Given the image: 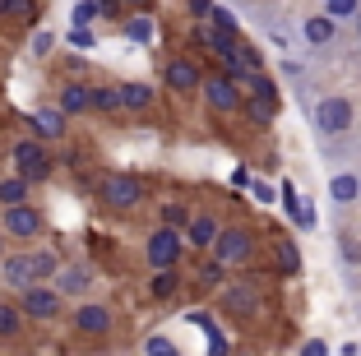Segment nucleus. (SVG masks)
<instances>
[{"label":"nucleus","instance_id":"f257e3e1","mask_svg":"<svg viewBox=\"0 0 361 356\" xmlns=\"http://www.w3.org/2000/svg\"><path fill=\"white\" fill-rule=\"evenodd\" d=\"M139 204H149V180L135 171H106L97 180V209L106 213H135Z\"/></svg>","mask_w":361,"mask_h":356},{"label":"nucleus","instance_id":"f03ea898","mask_svg":"<svg viewBox=\"0 0 361 356\" xmlns=\"http://www.w3.org/2000/svg\"><path fill=\"white\" fill-rule=\"evenodd\" d=\"M306 111H310V125H315V135L324 139V144H338V139L352 130V121H357L352 102H348V97H338V93H329V97H319V102H310Z\"/></svg>","mask_w":361,"mask_h":356},{"label":"nucleus","instance_id":"7ed1b4c3","mask_svg":"<svg viewBox=\"0 0 361 356\" xmlns=\"http://www.w3.org/2000/svg\"><path fill=\"white\" fill-rule=\"evenodd\" d=\"M10 167H14V176H23L28 185H47V180L56 176V157L47 153V144L42 139H19V144L10 148Z\"/></svg>","mask_w":361,"mask_h":356},{"label":"nucleus","instance_id":"20e7f679","mask_svg":"<svg viewBox=\"0 0 361 356\" xmlns=\"http://www.w3.org/2000/svg\"><path fill=\"white\" fill-rule=\"evenodd\" d=\"M0 231H5V241H19V250H32V241H42V231H47V213L37 204L0 209Z\"/></svg>","mask_w":361,"mask_h":356},{"label":"nucleus","instance_id":"39448f33","mask_svg":"<svg viewBox=\"0 0 361 356\" xmlns=\"http://www.w3.org/2000/svg\"><path fill=\"white\" fill-rule=\"evenodd\" d=\"M14 301H19L23 319H32V324H56V319H65V296L56 292L51 283H32V287H23Z\"/></svg>","mask_w":361,"mask_h":356},{"label":"nucleus","instance_id":"423d86ee","mask_svg":"<svg viewBox=\"0 0 361 356\" xmlns=\"http://www.w3.org/2000/svg\"><path fill=\"white\" fill-rule=\"evenodd\" d=\"M218 305H223V314H232V319H255V314L264 310V296H259L255 278H227V283L218 287Z\"/></svg>","mask_w":361,"mask_h":356},{"label":"nucleus","instance_id":"0eeeda50","mask_svg":"<svg viewBox=\"0 0 361 356\" xmlns=\"http://www.w3.org/2000/svg\"><path fill=\"white\" fill-rule=\"evenodd\" d=\"M180 259H185V236L171 227H153L149 236H144V264H149V273L158 269H180Z\"/></svg>","mask_w":361,"mask_h":356},{"label":"nucleus","instance_id":"6e6552de","mask_svg":"<svg viewBox=\"0 0 361 356\" xmlns=\"http://www.w3.org/2000/svg\"><path fill=\"white\" fill-rule=\"evenodd\" d=\"M255 250H259L255 231L236 222V227H223V231H218V241H213V250H209V254H213V259H223L227 269H241V264L255 259Z\"/></svg>","mask_w":361,"mask_h":356},{"label":"nucleus","instance_id":"1a4fd4ad","mask_svg":"<svg viewBox=\"0 0 361 356\" xmlns=\"http://www.w3.org/2000/svg\"><path fill=\"white\" fill-rule=\"evenodd\" d=\"M70 329H75L79 338H106L116 329V310L106 301H79L75 310H70Z\"/></svg>","mask_w":361,"mask_h":356},{"label":"nucleus","instance_id":"9d476101","mask_svg":"<svg viewBox=\"0 0 361 356\" xmlns=\"http://www.w3.org/2000/svg\"><path fill=\"white\" fill-rule=\"evenodd\" d=\"M51 287L65 296V301H88L93 287H97V269L84 264V259H70V264H61V273L51 278Z\"/></svg>","mask_w":361,"mask_h":356},{"label":"nucleus","instance_id":"9b49d317","mask_svg":"<svg viewBox=\"0 0 361 356\" xmlns=\"http://www.w3.org/2000/svg\"><path fill=\"white\" fill-rule=\"evenodd\" d=\"M200 97H204V106H209L213 116H232V111H241V102H245L241 84H232L227 74H213V79H204Z\"/></svg>","mask_w":361,"mask_h":356},{"label":"nucleus","instance_id":"f8f14e48","mask_svg":"<svg viewBox=\"0 0 361 356\" xmlns=\"http://www.w3.org/2000/svg\"><path fill=\"white\" fill-rule=\"evenodd\" d=\"M162 88H167V93H180V97L200 93L204 88L200 65H195L190 56H167V65H162Z\"/></svg>","mask_w":361,"mask_h":356},{"label":"nucleus","instance_id":"ddd939ff","mask_svg":"<svg viewBox=\"0 0 361 356\" xmlns=\"http://www.w3.org/2000/svg\"><path fill=\"white\" fill-rule=\"evenodd\" d=\"M278 209H283L287 218H292V227H297V231H315V227H319L315 204H310L306 195H301V190L292 185V180H278Z\"/></svg>","mask_w":361,"mask_h":356},{"label":"nucleus","instance_id":"4468645a","mask_svg":"<svg viewBox=\"0 0 361 356\" xmlns=\"http://www.w3.org/2000/svg\"><path fill=\"white\" fill-rule=\"evenodd\" d=\"M28 130H32V139H42V144H61V139L70 135V116H65L56 102H47V106H32V116H28Z\"/></svg>","mask_w":361,"mask_h":356},{"label":"nucleus","instance_id":"2eb2a0df","mask_svg":"<svg viewBox=\"0 0 361 356\" xmlns=\"http://www.w3.org/2000/svg\"><path fill=\"white\" fill-rule=\"evenodd\" d=\"M338 28H343V23H334L324 10L301 14V42H306V47H315V51H324V47H334V42H338Z\"/></svg>","mask_w":361,"mask_h":356},{"label":"nucleus","instance_id":"dca6fc26","mask_svg":"<svg viewBox=\"0 0 361 356\" xmlns=\"http://www.w3.org/2000/svg\"><path fill=\"white\" fill-rule=\"evenodd\" d=\"M218 231H223V222L213 218V213H195V218H190V227L180 231V236H185V250L209 254V250H213V241H218Z\"/></svg>","mask_w":361,"mask_h":356},{"label":"nucleus","instance_id":"f3484780","mask_svg":"<svg viewBox=\"0 0 361 356\" xmlns=\"http://www.w3.org/2000/svg\"><path fill=\"white\" fill-rule=\"evenodd\" d=\"M116 88H121V111H130V116L153 111V102H158V88L149 79H130V84H116Z\"/></svg>","mask_w":361,"mask_h":356},{"label":"nucleus","instance_id":"a211bd4d","mask_svg":"<svg viewBox=\"0 0 361 356\" xmlns=\"http://www.w3.org/2000/svg\"><path fill=\"white\" fill-rule=\"evenodd\" d=\"M0 283L10 287V292L32 287V259H28V250H10L5 259H0Z\"/></svg>","mask_w":361,"mask_h":356},{"label":"nucleus","instance_id":"6ab92c4d","mask_svg":"<svg viewBox=\"0 0 361 356\" xmlns=\"http://www.w3.org/2000/svg\"><path fill=\"white\" fill-rule=\"evenodd\" d=\"M329 204H334V209H352V204H361V176L352 167H343V171L329 176Z\"/></svg>","mask_w":361,"mask_h":356},{"label":"nucleus","instance_id":"aec40b11","mask_svg":"<svg viewBox=\"0 0 361 356\" xmlns=\"http://www.w3.org/2000/svg\"><path fill=\"white\" fill-rule=\"evenodd\" d=\"M180 287H185V273L180 269H158V273H149L144 292H149V301H176Z\"/></svg>","mask_w":361,"mask_h":356},{"label":"nucleus","instance_id":"412c9836","mask_svg":"<svg viewBox=\"0 0 361 356\" xmlns=\"http://www.w3.org/2000/svg\"><path fill=\"white\" fill-rule=\"evenodd\" d=\"M56 106H61L70 121H75V116H88V84H79V79H65V84L56 88Z\"/></svg>","mask_w":361,"mask_h":356},{"label":"nucleus","instance_id":"4be33fe9","mask_svg":"<svg viewBox=\"0 0 361 356\" xmlns=\"http://www.w3.org/2000/svg\"><path fill=\"white\" fill-rule=\"evenodd\" d=\"M28 259H32V283H51L56 273H61V264H65L56 245H32Z\"/></svg>","mask_w":361,"mask_h":356},{"label":"nucleus","instance_id":"5701e85b","mask_svg":"<svg viewBox=\"0 0 361 356\" xmlns=\"http://www.w3.org/2000/svg\"><path fill=\"white\" fill-rule=\"evenodd\" d=\"M121 37L135 42V47H153V37H158L153 14H126V19H121Z\"/></svg>","mask_w":361,"mask_h":356},{"label":"nucleus","instance_id":"b1692460","mask_svg":"<svg viewBox=\"0 0 361 356\" xmlns=\"http://www.w3.org/2000/svg\"><path fill=\"white\" fill-rule=\"evenodd\" d=\"M88 111H97V116H116L121 111V88L116 84H88Z\"/></svg>","mask_w":361,"mask_h":356},{"label":"nucleus","instance_id":"393cba45","mask_svg":"<svg viewBox=\"0 0 361 356\" xmlns=\"http://www.w3.org/2000/svg\"><path fill=\"white\" fill-rule=\"evenodd\" d=\"M195 218V209L185 200H162L158 204V227H171V231H185Z\"/></svg>","mask_w":361,"mask_h":356},{"label":"nucleus","instance_id":"a878e982","mask_svg":"<svg viewBox=\"0 0 361 356\" xmlns=\"http://www.w3.org/2000/svg\"><path fill=\"white\" fill-rule=\"evenodd\" d=\"M227 278H232V269H227L223 259H213V254H204V259L195 264V283L209 287V292H218V287H223Z\"/></svg>","mask_w":361,"mask_h":356},{"label":"nucleus","instance_id":"bb28decb","mask_svg":"<svg viewBox=\"0 0 361 356\" xmlns=\"http://www.w3.org/2000/svg\"><path fill=\"white\" fill-rule=\"evenodd\" d=\"M19 204H32V185L23 176H0V209H19Z\"/></svg>","mask_w":361,"mask_h":356},{"label":"nucleus","instance_id":"cd10ccee","mask_svg":"<svg viewBox=\"0 0 361 356\" xmlns=\"http://www.w3.org/2000/svg\"><path fill=\"white\" fill-rule=\"evenodd\" d=\"M23 324H28V319H23L19 301H5V296H0V343H14V338L23 333Z\"/></svg>","mask_w":361,"mask_h":356},{"label":"nucleus","instance_id":"c85d7f7f","mask_svg":"<svg viewBox=\"0 0 361 356\" xmlns=\"http://www.w3.org/2000/svg\"><path fill=\"white\" fill-rule=\"evenodd\" d=\"M274 254H278V273L283 278H297L301 273V245L287 236V241H274Z\"/></svg>","mask_w":361,"mask_h":356},{"label":"nucleus","instance_id":"c756f323","mask_svg":"<svg viewBox=\"0 0 361 356\" xmlns=\"http://www.w3.org/2000/svg\"><path fill=\"white\" fill-rule=\"evenodd\" d=\"M204 23H209L213 32H227V37H241V23H236V10H227V5H213V14H209Z\"/></svg>","mask_w":361,"mask_h":356},{"label":"nucleus","instance_id":"7c9ffc66","mask_svg":"<svg viewBox=\"0 0 361 356\" xmlns=\"http://www.w3.org/2000/svg\"><path fill=\"white\" fill-rule=\"evenodd\" d=\"M319 10L329 14L334 23H357V14H361V0H324Z\"/></svg>","mask_w":361,"mask_h":356},{"label":"nucleus","instance_id":"2f4dec72","mask_svg":"<svg viewBox=\"0 0 361 356\" xmlns=\"http://www.w3.org/2000/svg\"><path fill=\"white\" fill-rule=\"evenodd\" d=\"M245 88H250V93H245V97H259V102L278 106V84H274V79H269V74H250V79H245Z\"/></svg>","mask_w":361,"mask_h":356},{"label":"nucleus","instance_id":"473e14b6","mask_svg":"<svg viewBox=\"0 0 361 356\" xmlns=\"http://www.w3.org/2000/svg\"><path fill=\"white\" fill-rule=\"evenodd\" d=\"M10 5V19L23 28H37V0H5Z\"/></svg>","mask_w":361,"mask_h":356},{"label":"nucleus","instance_id":"72a5a7b5","mask_svg":"<svg viewBox=\"0 0 361 356\" xmlns=\"http://www.w3.org/2000/svg\"><path fill=\"white\" fill-rule=\"evenodd\" d=\"M144 356H180V347H176V338H167V333H149L144 338Z\"/></svg>","mask_w":361,"mask_h":356},{"label":"nucleus","instance_id":"f704fd0d","mask_svg":"<svg viewBox=\"0 0 361 356\" xmlns=\"http://www.w3.org/2000/svg\"><path fill=\"white\" fill-rule=\"evenodd\" d=\"M97 19H102L97 14V0H79L75 10H70V28H93Z\"/></svg>","mask_w":361,"mask_h":356},{"label":"nucleus","instance_id":"c9c22d12","mask_svg":"<svg viewBox=\"0 0 361 356\" xmlns=\"http://www.w3.org/2000/svg\"><path fill=\"white\" fill-rule=\"evenodd\" d=\"M338 254L348 269H361V241L352 236V231H338Z\"/></svg>","mask_w":361,"mask_h":356},{"label":"nucleus","instance_id":"e433bc0d","mask_svg":"<svg viewBox=\"0 0 361 356\" xmlns=\"http://www.w3.org/2000/svg\"><path fill=\"white\" fill-rule=\"evenodd\" d=\"M241 111L250 116V121H255V125H269V121H274V116H278V106L259 102V97H245V102H241Z\"/></svg>","mask_w":361,"mask_h":356},{"label":"nucleus","instance_id":"4c0bfd02","mask_svg":"<svg viewBox=\"0 0 361 356\" xmlns=\"http://www.w3.org/2000/svg\"><path fill=\"white\" fill-rule=\"evenodd\" d=\"M241 70H245V79L250 74H264V51L255 42H241Z\"/></svg>","mask_w":361,"mask_h":356},{"label":"nucleus","instance_id":"58836bf2","mask_svg":"<svg viewBox=\"0 0 361 356\" xmlns=\"http://www.w3.org/2000/svg\"><path fill=\"white\" fill-rule=\"evenodd\" d=\"M65 47L88 51V47H97V32H93V28H70V32H65Z\"/></svg>","mask_w":361,"mask_h":356},{"label":"nucleus","instance_id":"ea45409f","mask_svg":"<svg viewBox=\"0 0 361 356\" xmlns=\"http://www.w3.org/2000/svg\"><path fill=\"white\" fill-rule=\"evenodd\" d=\"M245 190H250V200H259V204H278V185H269V180L250 176V185H245Z\"/></svg>","mask_w":361,"mask_h":356},{"label":"nucleus","instance_id":"a19ab883","mask_svg":"<svg viewBox=\"0 0 361 356\" xmlns=\"http://www.w3.org/2000/svg\"><path fill=\"white\" fill-rule=\"evenodd\" d=\"M51 51H56V32L37 28V32H32V56H51Z\"/></svg>","mask_w":361,"mask_h":356},{"label":"nucleus","instance_id":"79ce46f5","mask_svg":"<svg viewBox=\"0 0 361 356\" xmlns=\"http://www.w3.org/2000/svg\"><path fill=\"white\" fill-rule=\"evenodd\" d=\"M297 356H329V343H324V338H306Z\"/></svg>","mask_w":361,"mask_h":356},{"label":"nucleus","instance_id":"37998d69","mask_svg":"<svg viewBox=\"0 0 361 356\" xmlns=\"http://www.w3.org/2000/svg\"><path fill=\"white\" fill-rule=\"evenodd\" d=\"M97 14L102 19H121V0H97Z\"/></svg>","mask_w":361,"mask_h":356},{"label":"nucleus","instance_id":"c03bdc74","mask_svg":"<svg viewBox=\"0 0 361 356\" xmlns=\"http://www.w3.org/2000/svg\"><path fill=\"white\" fill-rule=\"evenodd\" d=\"M283 74H287V79H301V74H306V65H301V61H292V56H287V61H283Z\"/></svg>","mask_w":361,"mask_h":356},{"label":"nucleus","instance_id":"a18cd8bd","mask_svg":"<svg viewBox=\"0 0 361 356\" xmlns=\"http://www.w3.org/2000/svg\"><path fill=\"white\" fill-rule=\"evenodd\" d=\"M149 5L153 0H121V10H130V14H149Z\"/></svg>","mask_w":361,"mask_h":356},{"label":"nucleus","instance_id":"49530a36","mask_svg":"<svg viewBox=\"0 0 361 356\" xmlns=\"http://www.w3.org/2000/svg\"><path fill=\"white\" fill-rule=\"evenodd\" d=\"M5 254H10V241H5V231H0V259H5Z\"/></svg>","mask_w":361,"mask_h":356},{"label":"nucleus","instance_id":"de8ad7c7","mask_svg":"<svg viewBox=\"0 0 361 356\" xmlns=\"http://www.w3.org/2000/svg\"><path fill=\"white\" fill-rule=\"evenodd\" d=\"M232 356H255V352H250V347H232Z\"/></svg>","mask_w":361,"mask_h":356},{"label":"nucleus","instance_id":"09e8293b","mask_svg":"<svg viewBox=\"0 0 361 356\" xmlns=\"http://www.w3.org/2000/svg\"><path fill=\"white\" fill-rule=\"evenodd\" d=\"M0 19H10V5H5V0H0Z\"/></svg>","mask_w":361,"mask_h":356},{"label":"nucleus","instance_id":"8fccbe9b","mask_svg":"<svg viewBox=\"0 0 361 356\" xmlns=\"http://www.w3.org/2000/svg\"><path fill=\"white\" fill-rule=\"evenodd\" d=\"M352 28H357V37H361V14H357V23H352Z\"/></svg>","mask_w":361,"mask_h":356},{"label":"nucleus","instance_id":"3c124183","mask_svg":"<svg viewBox=\"0 0 361 356\" xmlns=\"http://www.w3.org/2000/svg\"><path fill=\"white\" fill-rule=\"evenodd\" d=\"M19 356H42V352H19Z\"/></svg>","mask_w":361,"mask_h":356}]
</instances>
